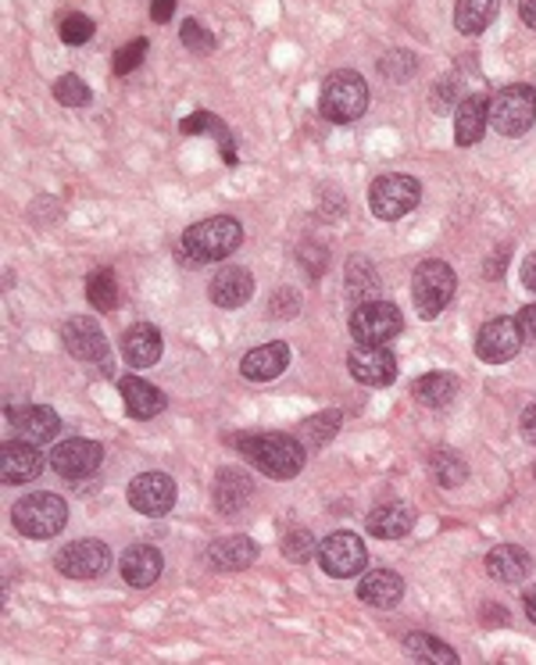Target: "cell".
Returning a JSON list of instances; mask_svg holds the SVG:
<instances>
[{
    "mask_svg": "<svg viewBox=\"0 0 536 665\" xmlns=\"http://www.w3.org/2000/svg\"><path fill=\"white\" fill-rule=\"evenodd\" d=\"M240 454L272 480H290L304 468V444L286 433H247L236 441Z\"/></svg>",
    "mask_w": 536,
    "mask_h": 665,
    "instance_id": "6da1fadb",
    "label": "cell"
},
{
    "mask_svg": "<svg viewBox=\"0 0 536 665\" xmlns=\"http://www.w3.org/2000/svg\"><path fill=\"white\" fill-rule=\"evenodd\" d=\"M240 243H243V225L233 215H215L190 225L183 240H179V248H183V258L190 265H211L230 258Z\"/></svg>",
    "mask_w": 536,
    "mask_h": 665,
    "instance_id": "7a4b0ae2",
    "label": "cell"
},
{
    "mask_svg": "<svg viewBox=\"0 0 536 665\" xmlns=\"http://www.w3.org/2000/svg\"><path fill=\"white\" fill-rule=\"evenodd\" d=\"M318 111H322V119L336 122V125L357 122L368 111V83L351 69L330 72L326 83H322Z\"/></svg>",
    "mask_w": 536,
    "mask_h": 665,
    "instance_id": "3957f363",
    "label": "cell"
},
{
    "mask_svg": "<svg viewBox=\"0 0 536 665\" xmlns=\"http://www.w3.org/2000/svg\"><path fill=\"white\" fill-rule=\"evenodd\" d=\"M11 523L29 541H51L64 530V523H69V505H64L58 494H47V491L29 494L11 508Z\"/></svg>",
    "mask_w": 536,
    "mask_h": 665,
    "instance_id": "277c9868",
    "label": "cell"
},
{
    "mask_svg": "<svg viewBox=\"0 0 536 665\" xmlns=\"http://www.w3.org/2000/svg\"><path fill=\"white\" fill-rule=\"evenodd\" d=\"M454 286H458L454 269L441 262V258H426V262L415 269V280H412V301H415L418 319L429 322L441 315L454 298Z\"/></svg>",
    "mask_w": 536,
    "mask_h": 665,
    "instance_id": "5b68a950",
    "label": "cell"
},
{
    "mask_svg": "<svg viewBox=\"0 0 536 665\" xmlns=\"http://www.w3.org/2000/svg\"><path fill=\"white\" fill-rule=\"evenodd\" d=\"M536 122V90L529 83L500 87L491 97V129L497 137H523Z\"/></svg>",
    "mask_w": 536,
    "mask_h": 665,
    "instance_id": "8992f818",
    "label": "cell"
},
{
    "mask_svg": "<svg viewBox=\"0 0 536 665\" xmlns=\"http://www.w3.org/2000/svg\"><path fill=\"white\" fill-rule=\"evenodd\" d=\"M422 201V187L412 175H401V172H390L380 175L376 183L368 187V208L372 215L380 222H397L408 212H415V204Z\"/></svg>",
    "mask_w": 536,
    "mask_h": 665,
    "instance_id": "52a82bcc",
    "label": "cell"
},
{
    "mask_svg": "<svg viewBox=\"0 0 536 665\" xmlns=\"http://www.w3.org/2000/svg\"><path fill=\"white\" fill-rule=\"evenodd\" d=\"M351 336L357 344H386L404 330V319H401V308L397 304H386V301H368V304H357L351 312L347 322Z\"/></svg>",
    "mask_w": 536,
    "mask_h": 665,
    "instance_id": "ba28073f",
    "label": "cell"
},
{
    "mask_svg": "<svg viewBox=\"0 0 536 665\" xmlns=\"http://www.w3.org/2000/svg\"><path fill=\"white\" fill-rule=\"evenodd\" d=\"M318 562L333 580H351V576H357L365 570L368 547H365L362 537H357V533L340 530V533H330V537L318 544Z\"/></svg>",
    "mask_w": 536,
    "mask_h": 665,
    "instance_id": "9c48e42d",
    "label": "cell"
},
{
    "mask_svg": "<svg viewBox=\"0 0 536 665\" xmlns=\"http://www.w3.org/2000/svg\"><path fill=\"white\" fill-rule=\"evenodd\" d=\"M54 565L61 576L69 580H93V576H104L108 565H111V547L104 541H75V544H64L58 555H54Z\"/></svg>",
    "mask_w": 536,
    "mask_h": 665,
    "instance_id": "30bf717a",
    "label": "cell"
},
{
    "mask_svg": "<svg viewBox=\"0 0 536 665\" xmlns=\"http://www.w3.org/2000/svg\"><path fill=\"white\" fill-rule=\"evenodd\" d=\"M526 344V333L518 319H491L476 336V354L486 365H505L512 362Z\"/></svg>",
    "mask_w": 536,
    "mask_h": 665,
    "instance_id": "8fae6325",
    "label": "cell"
},
{
    "mask_svg": "<svg viewBox=\"0 0 536 665\" xmlns=\"http://www.w3.org/2000/svg\"><path fill=\"white\" fill-rule=\"evenodd\" d=\"M104 462V447L97 441H83V436H72L51 451V468L64 480H87L93 476Z\"/></svg>",
    "mask_w": 536,
    "mask_h": 665,
    "instance_id": "7c38bea8",
    "label": "cell"
},
{
    "mask_svg": "<svg viewBox=\"0 0 536 665\" xmlns=\"http://www.w3.org/2000/svg\"><path fill=\"white\" fill-rule=\"evenodd\" d=\"M61 344L79 362H104L108 359L104 330H101V322L90 319V315H72L69 322H64V326H61Z\"/></svg>",
    "mask_w": 536,
    "mask_h": 665,
    "instance_id": "4fadbf2b",
    "label": "cell"
},
{
    "mask_svg": "<svg viewBox=\"0 0 536 665\" xmlns=\"http://www.w3.org/2000/svg\"><path fill=\"white\" fill-rule=\"evenodd\" d=\"M129 505L151 518L169 515L175 505V480L165 473H140L133 483H129Z\"/></svg>",
    "mask_w": 536,
    "mask_h": 665,
    "instance_id": "5bb4252c",
    "label": "cell"
},
{
    "mask_svg": "<svg viewBox=\"0 0 536 665\" xmlns=\"http://www.w3.org/2000/svg\"><path fill=\"white\" fill-rule=\"evenodd\" d=\"M347 369L365 386H390L397 380V359L383 344H357L347 354Z\"/></svg>",
    "mask_w": 536,
    "mask_h": 665,
    "instance_id": "9a60e30c",
    "label": "cell"
},
{
    "mask_svg": "<svg viewBox=\"0 0 536 665\" xmlns=\"http://www.w3.org/2000/svg\"><path fill=\"white\" fill-rule=\"evenodd\" d=\"M43 468V454L40 444H29V441H8L0 447V480L4 483H29L37 480Z\"/></svg>",
    "mask_w": 536,
    "mask_h": 665,
    "instance_id": "2e32d148",
    "label": "cell"
},
{
    "mask_svg": "<svg viewBox=\"0 0 536 665\" xmlns=\"http://www.w3.org/2000/svg\"><path fill=\"white\" fill-rule=\"evenodd\" d=\"M11 426H14V436H22L29 444H47L54 441L58 430H61V419L54 409H47V404H26L19 412H8Z\"/></svg>",
    "mask_w": 536,
    "mask_h": 665,
    "instance_id": "e0dca14e",
    "label": "cell"
},
{
    "mask_svg": "<svg viewBox=\"0 0 536 665\" xmlns=\"http://www.w3.org/2000/svg\"><path fill=\"white\" fill-rule=\"evenodd\" d=\"M208 298L219 308H243L254 298V275L240 265H225L215 272V280H211Z\"/></svg>",
    "mask_w": 536,
    "mask_h": 665,
    "instance_id": "ac0fdd59",
    "label": "cell"
},
{
    "mask_svg": "<svg viewBox=\"0 0 536 665\" xmlns=\"http://www.w3.org/2000/svg\"><path fill=\"white\" fill-rule=\"evenodd\" d=\"M286 365H290V347L280 344V340H272V344H262V347H254V351L243 354L240 372L251 383H269L275 376H283Z\"/></svg>",
    "mask_w": 536,
    "mask_h": 665,
    "instance_id": "d6986e66",
    "label": "cell"
},
{
    "mask_svg": "<svg viewBox=\"0 0 536 665\" xmlns=\"http://www.w3.org/2000/svg\"><path fill=\"white\" fill-rule=\"evenodd\" d=\"M486 125H491V101L483 93H468L458 104V115H454V140H458V148L479 143Z\"/></svg>",
    "mask_w": 536,
    "mask_h": 665,
    "instance_id": "ffe728a7",
    "label": "cell"
},
{
    "mask_svg": "<svg viewBox=\"0 0 536 665\" xmlns=\"http://www.w3.org/2000/svg\"><path fill=\"white\" fill-rule=\"evenodd\" d=\"M161 570H165V558H161V551L151 547V544H133L122 555V580L129 583V587H151V583H158Z\"/></svg>",
    "mask_w": 536,
    "mask_h": 665,
    "instance_id": "44dd1931",
    "label": "cell"
},
{
    "mask_svg": "<svg viewBox=\"0 0 536 665\" xmlns=\"http://www.w3.org/2000/svg\"><path fill=\"white\" fill-rule=\"evenodd\" d=\"M486 573L497 583H523L533 573V555L518 544H497L486 555Z\"/></svg>",
    "mask_w": 536,
    "mask_h": 665,
    "instance_id": "7402d4cb",
    "label": "cell"
},
{
    "mask_svg": "<svg viewBox=\"0 0 536 665\" xmlns=\"http://www.w3.org/2000/svg\"><path fill=\"white\" fill-rule=\"evenodd\" d=\"M119 394L125 401V412L140 419V423H148V419H154L161 409H165V394L158 391V386H151L148 380L140 376H122L119 380Z\"/></svg>",
    "mask_w": 536,
    "mask_h": 665,
    "instance_id": "603a6c76",
    "label": "cell"
},
{
    "mask_svg": "<svg viewBox=\"0 0 536 665\" xmlns=\"http://www.w3.org/2000/svg\"><path fill=\"white\" fill-rule=\"evenodd\" d=\"M365 526H368L372 537H380V541H401L412 533L415 515H412L408 505H401V501H390V505H380V508L368 512Z\"/></svg>",
    "mask_w": 536,
    "mask_h": 665,
    "instance_id": "cb8c5ba5",
    "label": "cell"
},
{
    "mask_svg": "<svg viewBox=\"0 0 536 665\" xmlns=\"http://www.w3.org/2000/svg\"><path fill=\"white\" fill-rule=\"evenodd\" d=\"M208 565H215L219 573H240L257 562V544L251 537H222L208 547Z\"/></svg>",
    "mask_w": 536,
    "mask_h": 665,
    "instance_id": "d4e9b609",
    "label": "cell"
},
{
    "mask_svg": "<svg viewBox=\"0 0 536 665\" xmlns=\"http://www.w3.org/2000/svg\"><path fill=\"white\" fill-rule=\"evenodd\" d=\"M161 351H165V344H161V333L154 326H148V322L125 330V336H122V354H125V362L133 369L154 365L161 359Z\"/></svg>",
    "mask_w": 536,
    "mask_h": 665,
    "instance_id": "484cf974",
    "label": "cell"
},
{
    "mask_svg": "<svg viewBox=\"0 0 536 665\" xmlns=\"http://www.w3.org/2000/svg\"><path fill=\"white\" fill-rule=\"evenodd\" d=\"M357 597L368 602L372 608H394L404 597V580L394 570H376L357 583Z\"/></svg>",
    "mask_w": 536,
    "mask_h": 665,
    "instance_id": "4316f807",
    "label": "cell"
},
{
    "mask_svg": "<svg viewBox=\"0 0 536 665\" xmlns=\"http://www.w3.org/2000/svg\"><path fill=\"white\" fill-rule=\"evenodd\" d=\"M251 491H254L251 476H243L240 468H222L215 476V491H211V497H215V508L222 515H236L251 501Z\"/></svg>",
    "mask_w": 536,
    "mask_h": 665,
    "instance_id": "83f0119b",
    "label": "cell"
},
{
    "mask_svg": "<svg viewBox=\"0 0 536 665\" xmlns=\"http://www.w3.org/2000/svg\"><path fill=\"white\" fill-rule=\"evenodd\" d=\"M497 11H500V0H458L454 26H458V32H465V37H479L483 29H491Z\"/></svg>",
    "mask_w": 536,
    "mask_h": 665,
    "instance_id": "f1b7e54d",
    "label": "cell"
},
{
    "mask_svg": "<svg viewBox=\"0 0 536 665\" xmlns=\"http://www.w3.org/2000/svg\"><path fill=\"white\" fill-rule=\"evenodd\" d=\"M347 294L357 304L376 301V294H380V272L372 269V262H368V258H362V254H354L347 262Z\"/></svg>",
    "mask_w": 536,
    "mask_h": 665,
    "instance_id": "f546056e",
    "label": "cell"
},
{
    "mask_svg": "<svg viewBox=\"0 0 536 665\" xmlns=\"http://www.w3.org/2000/svg\"><path fill=\"white\" fill-rule=\"evenodd\" d=\"M412 394L415 401L426 404V409H441V404L458 397V380H454L451 372H429V376L415 380Z\"/></svg>",
    "mask_w": 536,
    "mask_h": 665,
    "instance_id": "4dcf8cb0",
    "label": "cell"
},
{
    "mask_svg": "<svg viewBox=\"0 0 536 665\" xmlns=\"http://www.w3.org/2000/svg\"><path fill=\"white\" fill-rule=\"evenodd\" d=\"M404 652H408L415 662H429V665H458V652L447 647L444 641H436L433 634H412L404 637Z\"/></svg>",
    "mask_w": 536,
    "mask_h": 665,
    "instance_id": "1f68e13d",
    "label": "cell"
},
{
    "mask_svg": "<svg viewBox=\"0 0 536 665\" xmlns=\"http://www.w3.org/2000/svg\"><path fill=\"white\" fill-rule=\"evenodd\" d=\"M340 423H344V415H340L336 409L333 412H318V415H312V419H304L301 423V430H297V441L304 444V447H326L333 436H336V430H340Z\"/></svg>",
    "mask_w": 536,
    "mask_h": 665,
    "instance_id": "d6a6232c",
    "label": "cell"
},
{
    "mask_svg": "<svg viewBox=\"0 0 536 665\" xmlns=\"http://www.w3.org/2000/svg\"><path fill=\"white\" fill-rule=\"evenodd\" d=\"M87 298H90V304L97 308V312H115L119 301H122V290H119L115 272H111V269L90 272V280H87Z\"/></svg>",
    "mask_w": 536,
    "mask_h": 665,
    "instance_id": "836d02e7",
    "label": "cell"
},
{
    "mask_svg": "<svg viewBox=\"0 0 536 665\" xmlns=\"http://www.w3.org/2000/svg\"><path fill=\"white\" fill-rule=\"evenodd\" d=\"M429 473H433V480L441 483V486H462L468 480V465H465V459H462L458 451L444 447V451H433Z\"/></svg>",
    "mask_w": 536,
    "mask_h": 665,
    "instance_id": "e575fe53",
    "label": "cell"
},
{
    "mask_svg": "<svg viewBox=\"0 0 536 665\" xmlns=\"http://www.w3.org/2000/svg\"><path fill=\"white\" fill-rule=\"evenodd\" d=\"M179 129H183L186 137H193V133H211V137H219V140H222V154H225V161H230V165L236 161V151H233V137L225 133V125H222L215 115H211V111H193L190 119L179 122Z\"/></svg>",
    "mask_w": 536,
    "mask_h": 665,
    "instance_id": "d590c367",
    "label": "cell"
},
{
    "mask_svg": "<svg viewBox=\"0 0 536 665\" xmlns=\"http://www.w3.org/2000/svg\"><path fill=\"white\" fill-rule=\"evenodd\" d=\"M415 69H418V61L408 51L383 54V61H380V72H383V79H390V83H408V79L415 75Z\"/></svg>",
    "mask_w": 536,
    "mask_h": 665,
    "instance_id": "8d00e7d4",
    "label": "cell"
},
{
    "mask_svg": "<svg viewBox=\"0 0 536 665\" xmlns=\"http://www.w3.org/2000/svg\"><path fill=\"white\" fill-rule=\"evenodd\" d=\"M54 97H58V104H64V108H87L93 93L79 75H61L54 83Z\"/></svg>",
    "mask_w": 536,
    "mask_h": 665,
    "instance_id": "74e56055",
    "label": "cell"
},
{
    "mask_svg": "<svg viewBox=\"0 0 536 665\" xmlns=\"http://www.w3.org/2000/svg\"><path fill=\"white\" fill-rule=\"evenodd\" d=\"M315 537L307 530H290L286 537H283V555H286V562H297V565H304V562H312V555H315Z\"/></svg>",
    "mask_w": 536,
    "mask_h": 665,
    "instance_id": "f35d334b",
    "label": "cell"
},
{
    "mask_svg": "<svg viewBox=\"0 0 536 665\" xmlns=\"http://www.w3.org/2000/svg\"><path fill=\"white\" fill-rule=\"evenodd\" d=\"M93 19L90 14H64L61 19V40L69 43V47H79V43H87V40H93Z\"/></svg>",
    "mask_w": 536,
    "mask_h": 665,
    "instance_id": "ab89813d",
    "label": "cell"
},
{
    "mask_svg": "<svg viewBox=\"0 0 536 665\" xmlns=\"http://www.w3.org/2000/svg\"><path fill=\"white\" fill-rule=\"evenodd\" d=\"M179 40H183V47H186V51H193V54H211V51H215V37H211V32L198 19H186L183 22Z\"/></svg>",
    "mask_w": 536,
    "mask_h": 665,
    "instance_id": "60d3db41",
    "label": "cell"
},
{
    "mask_svg": "<svg viewBox=\"0 0 536 665\" xmlns=\"http://www.w3.org/2000/svg\"><path fill=\"white\" fill-rule=\"evenodd\" d=\"M148 40H133L129 47H122V51L115 54V75H129L133 69H140V61L148 58Z\"/></svg>",
    "mask_w": 536,
    "mask_h": 665,
    "instance_id": "b9f144b4",
    "label": "cell"
},
{
    "mask_svg": "<svg viewBox=\"0 0 536 665\" xmlns=\"http://www.w3.org/2000/svg\"><path fill=\"white\" fill-rule=\"evenodd\" d=\"M297 308H301V298L294 294V290H283V294H280V298H275V301L269 304V312H275V315H280V319H290V315L297 312Z\"/></svg>",
    "mask_w": 536,
    "mask_h": 665,
    "instance_id": "7bdbcfd3",
    "label": "cell"
},
{
    "mask_svg": "<svg viewBox=\"0 0 536 665\" xmlns=\"http://www.w3.org/2000/svg\"><path fill=\"white\" fill-rule=\"evenodd\" d=\"M518 326H523L529 344H536V304H529V308H523V312H518Z\"/></svg>",
    "mask_w": 536,
    "mask_h": 665,
    "instance_id": "ee69618b",
    "label": "cell"
},
{
    "mask_svg": "<svg viewBox=\"0 0 536 665\" xmlns=\"http://www.w3.org/2000/svg\"><path fill=\"white\" fill-rule=\"evenodd\" d=\"M518 426H523V436H526V441L536 447V401H533L529 409L523 412V419H518Z\"/></svg>",
    "mask_w": 536,
    "mask_h": 665,
    "instance_id": "f6af8a7d",
    "label": "cell"
},
{
    "mask_svg": "<svg viewBox=\"0 0 536 665\" xmlns=\"http://www.w3.org/2000/svg\"><path fill=\"white\" fill-rule=\"evenodd\" d=\"M172 11H175V0H154V4H151V19L154 22H169Z\"/></svg>",
    "mask_w": 536,
    "mask_h": 665,
    "instance_id": "bcb514c9",
    "label": "cell"
},
{
    "mask_svg": "<svg viewBox=\"0 0 536 665\" xmlns=\"http://www.w3.org/2000/svg\"><path fill=\"white\" fill-rule=\"evenodd\" d=\"M518 14L529 29H536V0H518Z\"/></svg>",
    "mask_w": 536,
    "mask_h": 665,
    "instance_id": "7dc6e473",
    "label": "cell"
},
{
    "mask_svg": "<svg viewBox=\"0 0 536 665\" xmlns=\"http://www.w3.org/2000/svg\"><path fill=\"white\" fill-rule=\"evenodd\" d=\"M523 283H526V290H533V294H536V254L526 258V265H523Z\"/></svg>",
    "mask_w": 536,
    "mask_h": 665,
    "instance_id": "c3c4849f",
    "label": "cell"
},
{
    "mask_svg": "<svg viewBox=\"0 0 536 665\" xmlns=\"http://www.w3.org/2000/svg\"><path fill=\"white\" fill-rule=\"evenodd\" d=\"M523 605H526V615H529V623L536 626V587H529V591H526Z\"/></svg>",
    "mask_w": 536,
    "mask_h": 665,
    "instance_id": "681fc988",
    "label": "cell"
},
{
    "mask_svg": "<svg viewBox=\"0 0 536 665\" xmlns=\"http://www.w3.org/2000/svg\"><path fill=\"white\" fill-rule=\"evenodd\" d=\"M533 476H536V465H533Z\"/></svg>",
    "mask_w": 536,
    "mask_h": 665,
    "instance_id": "f907efd6",
    "label": "cell"
}]
</instances>
